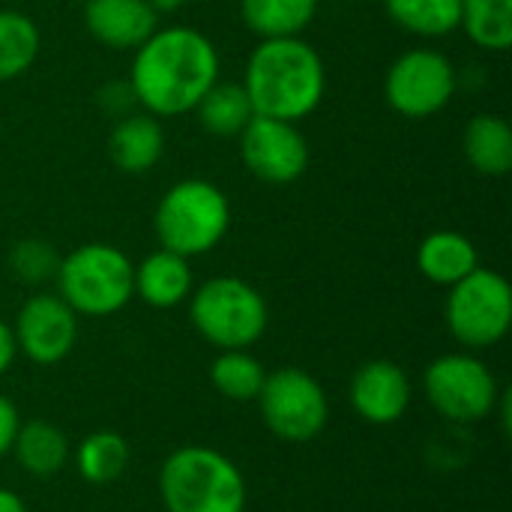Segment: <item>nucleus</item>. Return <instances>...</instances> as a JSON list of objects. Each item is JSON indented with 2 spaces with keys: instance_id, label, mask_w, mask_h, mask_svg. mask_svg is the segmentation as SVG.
Returning <instances> with one entry per match:
<instances>
[{
  "instance_id": "f257e3e1",
  "label": "nucleus",
  "mask_w": 512,
  "mask_h": 512,
  "mask_svg": "<svg viewBox=\"0 0 512 512\" xmlns=\"http://www.w3.org/2000/svg\"><path fill=\"white\" fill-rule=\"evenodd\" d=\"M126 81L141 111L159 120L189 114L219 81V51L210 36L189 24L156 27L132 51Z\"/></svg>"
},
{
  "instance_id": "f03ea898",
  "label": "nucleus",
  "mask_w": 512,
  "mask_h": 512,
  "mask_svg": "<svg viewBox=\"0 0 512 512\" xmlns=\"http://www.w3.org/2000/svg\"><path fill=\"white\" fill-rule=\"evenodd\" d=\"M240 84L258 117L300 123L318 111L327 93V66L303 36L258 39Z\"/></svg>"
},
{
  "instance_id": "7ed1b4c3",
  "label": "nucleus",
  "mask_w": 512,
  "mask_h": 512,
  "mask_svg": "<svg viewBox=\"0 0 512 512\" xmlns=\"http://www.w3.org/2000/svg\"><path fill=\"white\" fill-rule=\"evenodd\" d=\"M159 495L168 512H246L240 468L213 447H180L159 471Z\"/></svg>"
},
{
  "instance_id": "20e7f679",
  "label": "nucleus",
  "mask_w": 512,
  "mask_h": 512,
  "mask_svg": "<svg viewBox=\"0 0 512 512\" xmlns=\"http://www.w3.org/2000/svg\"><path fill=\"white\" fill-rule=\"evenodd\" d=\"M231 228L228 195L201 177L177 180L165 189L153 213V231L162 249L183 258H198L213 252Z\"/></svg>"
},
{
  "instance_id": "39448f33",
  "label": "nucleus",
  "mask_w": 512,
  "mask_h": 512,
  "mask_svg": "<svg viewBox=\"0 0 512 512\" xmlns=\"http://www.w3.org/2000/svg\"><path fill=\"white\" fill-rule=\"evenodd\" d=\"M54 282L75 315L108 318L135 297V264L111 243H84L60 258Z\"/></svg>"
},
{
  "instance_id": "423d86ee",
  "label": "nucleus",
  "mask_w": 512,
  "mask_h": 512,
  "mask_svg": "<svg viewBox=\"0 0 512 512\" xmlns=\"http://www.w3.org/2000/svg\"><path fill=\"white\" fill-rule=\"evenodd\" d=\"M189 321L204 342L219 351L252 348L267 324V300L240 276H213L189 294Z\"/></svg>"
},
{
  "instance_id": "0eeeda50",
  "label": "nucleus",
  "mask_w": 512,
  "mask_h": 512,
  "mask_svg": "<svg viewBox=\"0 0 512 512\" xmlns=\"http://www.w3.org/2000/svg\"><path fill=\"white\" fill-rule=\"evenodd\" d=\"M447 291L444 321L459 345L492 348L510 333L512 288L498 270L477 267Z\"/></svg>"
},
{
  "instance_id": "6e6552de",
  "label": "nucleus",
  "mask_w": 512,
  "mask_h": 512,
  "mask_svg": "<svg viewBox=\"0 0 512 512\" xmlns=\"http://www.w3.org/2000/svg\"><path fill=\"white\" fill-rule=\"evenodd\" d=\"M456 87V66L438 48H408L384 75V99L405 120H429L441 114L453 102Z\"/></svg>"
},
{
  "instance_id": "1a4fd4ad",
  "label": "nucleus",
  "mask_w": 512,
  "mask_h": 512,
  "mask_svg": "<svg viewBox=\"0 0 512 512\" xmlns=\"http://www.w3.org/2000/svg\"><path fill=\"white\" fill-rule=\"evenodd\" d=\"M258 405L264 426L288 444H306L318 438L330 417L324 387L309 372L294 366L276 369L264 378Z\"/></svg>"
},
{
  "instance_id": "9d476101",
  "label": "nucleus",
  "mask_w": 512,
  "mask_h": 512,
  "mask_svg": "<svg viewBox=\"0 0 512 512\" xmlns=\"http://www.w3.org/2000/svg\"><path fill=\"white\" fill-rule=\"evenodd\" d=\"M429 405L453 423H480L498 408V381L489 366L471 354H444L423 375Z\"/></svg>"
},
{
  "instance_id": "9b49d317",
  "label": "nucleus",
  "mask_w": 512,
  "mask_h": 512,
  "mask_svg": "<svg viewBox=\"0 0 512 512\" xmlns=\"http://www.w3.org/2000/svg\"><path fill=\"white\" fill-rule=\"evenodd\" d=\"M240 159L252 177L270 186H288L309 168V141L297 123L252 117L237 135Z\"/></svg>"
},
{
  "instance_id": "f8f14e48",
  "label": "nucleus",
  "mask_w": 512,
  "mask_h": 512,
  "mask_svg": "<svg viewBox=\"0 0 512 512\" xmlns=\"http://www.w3.org/2000/svg\"><path fill=\"white\" fill-rule=\"evenodd\" d=\"M18 354L36 366H54L66 360L78 342V315L60 294H33L18 309L12 327Z\"/></svg>"
},
{
  "instance_id": "ddd939ff",
  "label": "nucleus",
  "mask_w": 512,
  "mask_h": 512,
  "mask_svg": "<svg viewBox=\"0 0 512 512\" xmlns=\"http://www.w3.org/2000/svg\"><path fill=\"white\" fill-rule=\"evenodd\" d=\"M411 405V381L402 366L390 360L363 363L351 378V408L372 426H390L405 417Z\"/></svg>"
},
{
  "instance_id": "4468645a",
  "label": "nucleus",
  "mask_w": 512,
  "mask_h": 512,
  "mask_svg": "<svg viewBox=\"0 0 512 512\" xmlns=\"http://www.w3.org/2000/svg\"><path fill=\"white\" fill-rule=\"evenodd\" d=\"M84 27L111 51H135L159 27V15L147 0H84Z\"/></svg>"
},
{
  "instance_id": "2eb2a0df",
  "label": "nucleus",
  "mask_w": 512,
  "mask_h": 512,
  "mask_svg": "<svg viewBox=\"0 0 512 512\" xmlns=\"http://www.w3.org/2000/svg\"><path fill=\"white\" fill-rule=\"evenodd\" d=\"M165 153V129L159 117L147 111H129L117 117L108 135V156L123 174H147Z\"/></svg>"
},
{
  "instance_id": "dca6fc26",
  "label": "nucleus",
  "mask_w": 512,
  "mask_h": 512,
  "mask_svg": "<svg viewBox=\"0 0 512 512\" xmlns=\"http://www.w3.org/2000/svg\"><path fill=\"white\" fill-rule=\"evenodd\" d=\"M192 288V264L177 252L159 246L141 264H135V297H141L153 309L180 306L183 300H189Z\"/></svg>"
},
{
  "instance_id": "f3484780",
  "label": "nucleus",
  "mask_w": 512,
  "mask_h": 512,
  "mask_svg": "<svg viewBox=\"0 0 512 512\" xmlns=\"http://www.w3.org/2000/svg\"><path fill=\"white\" fill-rule=\"evenodd\" d=\"M477 267H480L477 246L462 231L441 228V231L426 234L417 246V270L432 285L453 288L456 282H462Z\"/></svg>"
},
{
  "instance_id": "a211bd4d",
  "label": "nucleus",
  "mask_w": 512,
  "mask_h": 512,
  "mask_svg": "<svg viewBox=\"0 0 512 512\" xmlns=\"http://www.w3.org/2000/svg\"><path fill=\"white\" fill-rule=\"evenodd\" d=\"M468 165L483 177H507L512 168V126L501 114H474L462 135Z\"/></svg>"
},
{
  "instance_id": "6ab92c4d",
  "label": "nucleus",
  "mask_w": 512,
  "mask_h": 512,
  "mask_svg": "<svg viewBox=\"0 0 512 512\" xmlns=\"http://www.w3.org/2000/svg\"><path fill=\"white\" fill-rule=\"evenodd\" d=\"M321 0H240V21L258 39L303 36Z\"/></svg>"
},
{
  "instance_id": "aec40b11",
  "label": "nucleus",
  "mask_w": 512,
  "mask_h": 512,
  "mask_svg": "<svg viewBox=\"0 0 512 512\" xmlns=\"http://www.w3.org/2000/svg\"><path fill=\"white\" fill-rule=\"evenodd\" d=\"M198 123L216 138H237L255 117V108L240 81H216L195 105Z\"/></svg>"
},
{
  "instance_id": "412c9836",
  "label": "nucleus",
  "mask_w": 512,
  "mask_h": 512,
  "mask_svg": "<svg viewBox=\"0 0 512 512\" xmlns=\"http://www.w3.org/2000/svg\"><path fill=\"white\" fill-rule=\"evenodd\" d=\"M12 453L27 474L54 477L57 471H63L69 459V441L57 426L45 420H30V423H18Z\"/></svg>"
},
{
  "instance_id": "4be33fe9",
  "label": "nucleus",
  "mask_w": 512,
  "mask_h": 512,
  "mask_svg": "<svg viewBox=\"0 0 512 512\" xmlns=\"http://www.w3.org/2000/svg\"><path fill=\"white\" fill-rule=\"evenodd\" d=\"M387 18L420 39H444L459 30L462 0H384Z\"/></svg>"
},
{
  "instance_id": "5701e85b",
  "label": "nucleus",
  "mask_w": 512,
  "mask_h": 512,
  "mask_svg": "<svg viewBox=\"0 0 512 512\" xmlns=\"http://www.w3.org/2000/svg\"><path fill=\"white\" fill-rule=\"evenodd\" d=\"M39 51L42 33L36 21L21 9H0V84L30 72Z\"/></svg>"
},
{
  "instance_id": "b1692460",
  "label": "nucleus",
  "mask_w": 512,
  "mask_h": 512,
  "mask_svg": "<svg viewBox=\"0 0 512 512\" xmlns=\"http://www.w3.org/2000/svg\"><path fill=\"white\" fill-rule=\"evenodd\" d=\"M459 30L477 48L504 54L512 45V0H462Z\"/></svg>"
},
{
  "instance_id": "393cba45",
  "label": "nucleus",
  "mask_w": 512,
  "mask_h": 512,
  "mask_svg": "<svg viewBox=\"0 0 512 512\" xmlns=\"http://www.w3.org/2000/svg\"><path fill=\"white\" fill-rule=\"evenodd\" d=\"M126 465H129V444L123 435L108 432V429L87 435L75 453L78 474L93 486L114 483L117 477H123Z\"/></svg>"
},
{
  "instance_id": "a878e982",
  "label": "nucleus",
  "mask_w": 512,
  "mask_h": 512,
  "mask_svg": "<svg viewBox=\"0 0 512 512\" xmlns=\"http://www.w3.org/2000/svg\"><path fill=\"white\" fill-rule=\"evenodd\" d=\"M264 366L249 351H222L210 366V381L231 402H252L264 387Z\"/></svg>"
},
{
  "instance_id": "bb28decb",
  "label": "nucleus",
  "mask_w": 512,
  "mask_h": 512,
  "mask_svg": "<svg viewBox=\"0 0 512 512\" xmlns=\"http://www.w3.org/2000/svg\"><path fill=\"white\" fill-rule=\"evenodd\" d=\"M60 258L63 255H57V249L48 240L27 237V240H18L9 249V270L24 285H45V282H51L57 276Z\"/></svg>"
},
{
  "instance_id": "cd10ccee",
  "label": "nucleus",
  "mask_w": 512,
  "mask_h": 512,
  "mask_svg": "<svg viewBox=\"0 0 512 512\" xmlns=\"http://www.w3.org/2000/svg\"><path fill=\"white\" fill-rule=\"evenodd\" d=\"M99 102L105 111H111L114 117H123L129 114V108L135 105V96L129 90V81H111L99 90Z\"/></svg>"
},
{
  "instance_id": "c85d7f7f",
  "label": "nucleus",
  "mask_w": 512,
  "mask_h": 512,
  "mask_svg": "<svg viewBox=\"0 0 512 512\" xmlns=\"http://www.w3.org/2000/svg\"><path fill=\"white\" fill-rule=\"evenodd\" d=\"M18 411H15V405L6 399V396H0V459L12 450V441H15V432H18Z\"/></svg>"
},
{
  "instance_id": "c756f323",
  "label": "nucleus",
  "mask_w": 512,
  "mask_h": 512,
  "mask_svg": "<svg viewBox=\"0 0 512 512\" xmlns=\"http://www.w3.org/2000/svg\"><path fill=\"white\" fill-rule=\"evenodd\" d=\"M15 357H18V345H15L12 327L6 321H0V375L9 372V366H12Z\"/></svg>"
},
{
  "instance_id": "7c9ffc66",
  "label": "nucleus",
  "mask_w": 512,
  "mask_h": 512,
  "mask_svg": "<svg viewBox=\"0 0 512 512\" xmlns=\"http://www.w3.org/2000/svg\"><path fill=\"white\" fill-rule=\"evenodd\" d=\"M0 512H27V507H24V501L15 492L0 489Z\"/></svg>"
},
{
  "instance_id": "2f4dec72",
  "label": "nucleus",
  "mask_w": 512,
  "mask_h": 512,
  "mask_svg": "<svg viewBox=\"0 0 512 512\" xmlns=\"http://www.w3.org/2000/svg\"><path fill=\"white\" fill-rule=\"evenodd\" d=\"M147 3H150V9H153L156 15H171V12L183 9L189 0H147Z\"/></svg>"
},
{
  "instance_id": "473e14b6",
  "label": "nucleus",
  "mask_w": 512,
  "mask_h": 512,
  "mask_svg": "<svg viewBox=\"0 0 512 512\" xmlns=\"http://www.w3.org/2000/svg\"><path fill=\"white\" fill-rule=\"evenodd\" d=\"M69 3H84V0H69Z\"/></svg>"
}]
</instances>
